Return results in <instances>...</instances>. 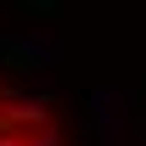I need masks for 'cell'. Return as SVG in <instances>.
Segmentation results:
<instances>
[{
	"label": "cell",
	"instance_id": "1",
	"mask_svg": "<svg viewBox=\"0 0 146 146\" xmlns=\"http://www.w3.org/2000/svg\"><path fill=\"white\" fill-rule=\"evenodd\" d=\"M0 146H68L56 112L11 79H0Z\"/></svg>",
	"mask_w": 146,
	"mask_h": 146
}]
</instances>
